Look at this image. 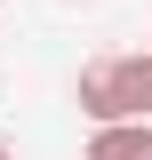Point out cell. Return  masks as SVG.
I'll list each match as a JSON object with an SVG mask.
<instances>
[{
	"label": "cell",
	"instance_id": "277c9868",
	"mask_svg": "<svg viewBox=\"0 0 152 160\" xmlns=\"http://www.w3.org/2000/svg\"><path fill=\"white\" fill-rule=\"evenodd\" d=\"M0 160H16V144H0Z\"/></svg>",
	"mask_w": 152,
	"mask_h": 160
},
{
	"label": "cell",
	"instance_id": "7a4b0ae2",
	"mask_svg": "<svg viewBox=\"0 0 152 160\" xmlns=\"http://www.w3.org/2000/svg\"><path fill=\"white\" fill-rule=\"evenodd\" d=\"M80 160H152V120H112V128H88Z\"/></svg>",
	"mask_w": 152,
	"mask_h": 160
},
{
	"label": "cell",
	"instance_id": "3957f363",
	"mask_svg": "<svg viewBox=\"0 0 152 160\" xmlns=\"http://www.w3.org/2000/svg\"><path fill=\"white\" fill-rule=\"evenodd\" d=\"M128 112L152 120V48H136V56H128Z\"/></svg>",
	"mask_w": 152,
	"mask_h": 160
},
{
	"label": "cell",
	"instance_id": "6da1fadb",
	"mask_svg": "<svg viewBox=\"0 0 152 160\" xmlns=\"http://www.w3.org/2000/svg\"><path fill=\"white\" fill-rule=\"evenodd\" d=\"M72 104L88 112V128H112V120H136L128 112V56H88L72 80Z\"/></svg>",
	"mask_w": 152,
	"mask_h": 160
}]
</instances>
